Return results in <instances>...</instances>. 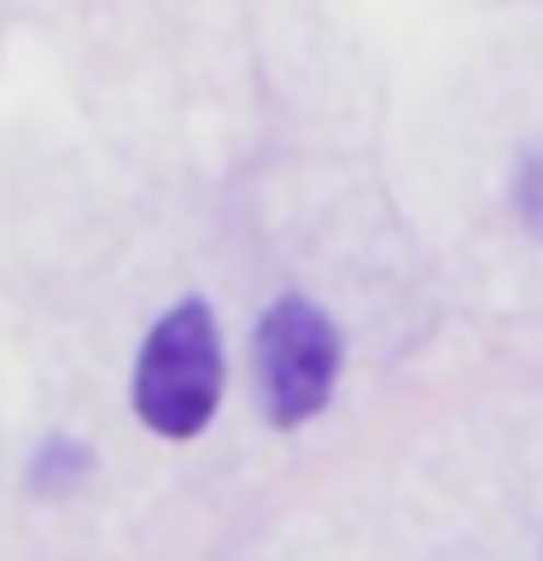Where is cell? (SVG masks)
I'll return each instance as SVG.
<instances>
[{"label": "cell", "mask_w": 543, "mask_h": 561, "mask_svg": "<svg viewBox=\"0 0 543 561\" xmlns=\"http://www.w3.org/2000/svg\"><path fill=\"white\" fill-rule=\"evenodd\" d=\"M222 403V333L205 298L158 316L135 357V415L158 438H199Z\"/></svg>", "instance_id": "1"}, {"label": "cell", "mask_w": 543, "mask_h": 561, "mask_svg": "<svg viewBox=\"0 0 543 561\" xmlns=\"http://www.w3.org/2000/svg\"><path fill=\"white\" fill-rule=\"evenodd\" d=\"M252 368H257V403L275 427H304L327 410L333 380H339V328L310 298H275L252 333Z\"/></svg>", "instance_id": "2"}, {"label": "cell", "mask_w": 543, "mask_h": 561, "mask_svg": "<svg viewBox=\"0 0 543 561\" xmlns=\"http://www.w3.org/2000/svg\"><path fill=\"white\" fill-rule=\"evenodd\" d=\"M515 210L525 222V234L543 240V152H532L520 164V182H515Z\"/></svg>", "instance_id": "3"}]
</instances>
